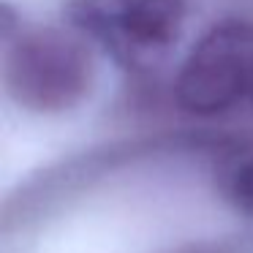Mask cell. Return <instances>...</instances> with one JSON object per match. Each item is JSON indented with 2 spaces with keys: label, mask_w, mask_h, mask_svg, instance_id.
Listing matches in <instances>:
<instances>
[{
  "label": "cell",
  "mask_w": 253,
  "mask_h": 253,
  "mask_svg": "<svg viewBox=\"0 0 253 253\" xmlns=\"http://www.w3.org/2000/svg\"><path fill=\"white\" fill-rule=\"evenodd\" d=\"M3 82L14 104L39 115H60L87 98L93 57L74 28H33L8 44Z\"/></svg>",
  "instance_id": "obj_1"
},
{
  "label": "cell",
  "mask_w": 253,
  "mask_h": 253,
  "mask_svg": "<svg viewBox=\"0 0 253 253\" xmlns=\"http://www.w3.org/2000/svg\"><path fill=\"white\" fill-rule=\"evenodd\" d=\"M66 22L131 71L158 68L185 28V0H66Z\"/></svg>",
  "instance_id": "obj_2"
},
{
  "label": "cell",
  "mask_w": 253,
  "mask_h": 253,
  "mask_svg": "<svg viewBox=\"0 0 253 253\" xmlns=\"http://www.w3.org/2000/svg\"><path fill=\"white\" fill-rule=\"evenodd\" d=\"M174 98L193 117L253 112V19L212 25L185 55Z\"/></svg>",
  "instance_id": "obj_3"
},
{
  "label": "cell",
  "mask_w": 253,
  "mask_h": 253,
  "mask_svg": "<svg viewBox=\"0 0 253 253\" xmlns=\"http://www.w3.org/2000/svg\"><path fill=\"white\" fill-rule=\"evenodd\" d=\"M226 191H229V199L237 207V212H242L248 220H253V155L234 166V171L229 174Z\"/></svg>",
  "instance_id": "obj_4"
},
{
  "label": "cell",
  "mask_w": 253,
  "mask_h": 253,
  "mask_svg": "<svg viewBox=\"0 0 253 253\" xmlns=\"http://www.w3.org/2000/svg\"><path fill=\"white\" fill-rule=\"evenodd\" d=\"M185 253H215V251H185Z\"/></svg>",
  "instance_id": "obj_5"
}]
</instances>
